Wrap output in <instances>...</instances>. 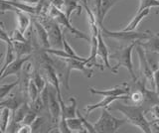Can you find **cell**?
<instances>
[{
    "label": "cell",
    "instance_id": "1",
    "mask_svg": "<svg viewBox=\"0 0 159 133\" xmlns=\"http://www.w3.org/2000/svg\"><path fill=\"white\" fill-rule=\"evenodd\" d=\"M113 110H117L121 112L126 118V120L131 123L132 125L136 126L140 129V131L145 133H151L150 121L147 119L145 112L141 105L137 104H117L112 107Z\"/></svg>",
    "mask_w": 159,
    "mask_h": 133
},
{
    "label": "cell",
    "instance_id": "2",
    "mask_svg": "<svg viewBox=\"0 0 159 133\" xmlns=\"http://www.w3.org/2000/svg\"><path fill=\"white\" fill-rule=\"evenodd\" d=\"M136 43H130L128 46H123V47H119L116 48L112 53H111L109 58L111 60H116V64L111 68V72L113 73H117L119 68H125L127 72L129 73L132 82H135L137 81V78L134 73L133 70V64H132V52L133 49L135 48Z\"/></svg>",
    "mask_w": 159,
    "mask_h": 133
},
{
    "label": "cell",
    "instance_id": "3",
    "mask_svg": "<svg viewBox=\"0 0 159 133\" xmlns=\"http://www.w3.org/2000/svg\"><path fill=\"white\" fill-rule=\"evenodd\" d=\"M127 120L126 118H119L114 117L108 111V108H102L101 116L93 123L96 131L99 133H113L116 132L119 127L123 125Z\"/></svg>",
    "mask_w": 159,
    "mask_h": 133
},
{
    "label": "cell",
    "instance_id": "4",
    "mask_svg": "<svg viewBox=\"0 0 159 133\" xmlns=\"http://www.w3.org/2000/svg\"><path fill=\"white\" fill-rule=\"evenodd\" d=\"M38 20L41 22L44 27L46 28L49 35V41L51 48L55 49H64L63 37L64 32L61 30V25L51 16H37Z\"/></svg>",
    "mask_w": 159,
    "mask_h": 133
},
{
    "label": "cell",
    "instance_id": "5",
    "mask_svg": "<svg viewBox=\"0 0 159 133\" xmlns=\"http://www.w3.org/2000/svg\"><path fill=\"white\" fill-rule=\"evenodd\" d=\"M102 29V35L104 37L114 39L116 41L121 42H128V43H137L138 41H142L147 39L151 35L150 31L146 32H135V31H109L103 26H99Z\"/></svg>",
    "mask_w": 159,
    "mask_h": 133
},
{
    "label": "cell",
    "instance_id": "6",
    "mask_svg": "<svg viewBox=\"0 0 159 133\" xmlns=\"http://www.w3.org/2000/svg\"><path fill=\"white\" fill-rule=\"evenodd\" d=\"M49 16L54 18L55 20L60 24V25L63 26L65 29H67V30H69L75 38L84 39V40H87L89 42H91V37L88 36V34L80 31L77 28H75L72 24L70 23V18L67 17L65 12L60 10V9H58L57 7H55L54 5H51V7H50Z\"/></svg>",
    "mask_w": 159,
    "mask_h": 133
},
{
    "label": "cell",
    "instance_id": "7",
    "mask_svg": "<svg viewBox=\"0 0 159 133\" xmlns=\"http://www.w3.org/2000/svg\"><path fill=\"white\" fill-rule=\"evenodd\" d=\"M49 111L52 118V123L56 129H58L59 121L62 115V107L59 101L56 88L49 83Z\"/></svg>",
    "mask_w": 159,
    "mask_h": 133
},
{
    "label": "cell",
    "instance_id": "8",
    "mask_svg": "<svg viewBox=\"0 0 159 133\" xmlns=\"http://www.w3.org/2000/svg\"><path fill=\"white\" fill-rule=\"evenodd\" d=\"M135 50L137 53V56L139 59V69H140V73L141 75L144 77V80L148 81V82H151L152 83V87L154 90V82H153V70L149 64L148 60H147V57H146V52L145 50L140 46L136 44L135 46Z\"/></svg>",
    "mask_w": 159,
    "mask_h": 133
},
{
    "label": "cell",
    "instance_id": "9",
    "mask_svg": "<svg viewBox=\"0 0 159 133\" xmlns=\"http://www.w3.org/2000/svg\"><path fill=\"white\" fill-rule=\"evenodd\" d=\"M130 86L127 85L126 82H122L121 85H118L108 90H97L93 86H89V91L93 95H103V96H121V95H127L130 93Z\"/></svg>",
    "mask_w": 159,
    "mask_h": 133
},
{
    "label": "cell",
    "instance_id": "10",
    "mask_svg": "<svg viewBox=\"0 0 159 133\" xmlns=\"http://www.w3.org/2000/svg\"><path fill=\"white\" fill-rule=\"evenodd\" d=\"M32 57H33V54L32 55H28V56L17 57L6 69H5V71L2 73H0V80L3 81L4 78H7L8 76H13V75L18 77L20 75V73H21L24 65L28 61L31 60Z\"/></svg>",
    "mask_w": 159,
    "mask_h": 133
},
{
    "label": "cell",
    "instance_id": "11",
    "mask_svg": "<svg viewBox=\"0 0 159 133\" xmlns=\"http://www.w3.org/2000/svg\"><path fill=\"white\" fill-rule=\"evenodd\" d=\"M116 100H129V95H121V96H104L102 100H101L98 103H94V104H88L84 107V112H86V115L89 116L91 113L98 109V108H108L109 105L113 103Z\"/></svg>",
    "mask_w": 159,
    "mask_h": 133
},
{
    "label": "cell",
    "instance_id": "12",
    "mask_svg": "<svg viewBox=\"0 0 159 133\" xmlns=\"http://www.w3.org/2000/svg\"><path fill=\"white\" fill-rule=\"evenodd\" d=\"M25 101H27L24 98L23 95L20 91L14 93V95H10L9 97H5L0 101V107H8L10 108L13 112L18 109V108L21 106Z\"/></svg>",
    "mask_w": 159,
    "mask_h": 133
},
{
    "label": "cell",
    "instance_id": "13",
    "mask_svg": "<svg viewBox=\"0 0 159 133\" xmlns=\"http://www.w3.org/2000/svg\"><path fill=\"white\" fill-rule=\"evenodd\" d=\"M103 35H102V29H99V32H98V56L102 59V61L103 63V65L106 66L107 69L111 70L112 66H111L109 64V51H108V48L107 46V44L104 43L103 40Z\"/></svg>",
    "mask_w": 159,
    "mask_h": 133
},
{
    "label": "cell",
    "instance_id": "14",
    "mask_svg": "<svg viewBox=\"0 0 159 133\" xmlns=\"http://www.w3.org/2000/svg\"><path fill=\"white\" fill-rule=\"evenodd\" d=\"M33 25H34V28H35V32H36L38 43L40 44V46H41L42 48H44V49L51 48V45H50V41H49L48 32L46 30V28L44 27L43 24L40 22L39 20L34 19V20H33Z\"/></svg>",
    "mask_w": 159,
    "mask_h": 133
},
{
    "label": "cell",
    "instance_id": "15",
    "mask_svg": "<svg viewBox=\"0 0 159 133\" xmlns=\"http://www.w3.org/2000/svg\"><path fill=\"white\" fill-rule=\"evenodd\" d=\"M11 11H13L15 13V15H16L17 28L22 33L25 34V32H26L28 30V28L30 27V24H31V18H30V15H31V14L21 11L20 9H17L15 7L12 8Z\"/></svg>",
    "mask_w": 159,
    "mask_h": 133
},
{
    "label": "cell",
    "instance_id": "16",
    "mask_svg": "<svg viewBox=\"0 0 159 133\" xmlns=\"http://www.w3.org/2000/svg\"><path fill=\"white\" fill-rule=\"evenodd\" d=\"M136 44L140 45L145 52L157 53L159 54V35L158 34H151L147 39L142 41H138Z\"/></svg>",
    "mask_w": 159,
    "mask_h": 133
},
{
    "label": "cell",
    "instance_id": "17",
    "mask_svg": "<svg viewBox=\"0 0 159 133\" xmlns=\"http://www.w3.org/2000/svg\"><path fill=\"white\" fill-rule=\"evenodd\" d=\"M59 101L61 103V107H62V113L66 116L67 118H71V117H77V100L75 97H70L69 101L71 102L70 105H66L62 98V95H58Z\"/></svg>",
    "mask_w": 159,
    "mask_h": 133
},
{
    "label": "cell",
    "instance_id": "18",
    "mask_svg": "<svg viewBox=\"0 0 159 133\" xmlns=\"http://www.w3.org/2000/svg\"><path fill=\"white\" fill-rule=\"evenodd\" d=\"M13 47L17 57L32 55L35 50L34 44L30 40L27 42H13Z\"/></svg>",
    "mask_w": 159,
    "mask_h": 133
},
{
    "label": "cell",
    "instance_id": "19",
    "mask_svg": "<svg viewBox=\"0 0 159 133\" xmlns=\"http://www.w3.org/2000/svg\"><path fill=\"white\" fill-rule=\"evenodd\" d=\"M13 111L8 107H0V132L5 133L12 121Z\"/></svg>",
    "mask_w": 159,
    "mask_h": 133
},
{
    "label": "cell",
    "instance_id": "20",
    "mask_svg": "<svg viewBox=\"0 0 159 133\" xmlns=\"http://www.w3.org/2000/svg\"><path fill=\"white\" fill-rule=\"evenodd\" d=\"M149 13H150V8L144 9L142 12L136 13V15L132 18V20L129 22L127 25L122 29V30H124V31H135L136 28L139 25V23H140L145 17H147L149 15Z\"/></svg>",
    "mask_w": 159,
    "mask_h": 133
},
{
    "label": "cell",
    "instance_id": "21",
    "mask_svg": "<svg viewBox=\"0 0 159 133\" xmlns=\"http://www.w3.org/2000/svg\"><path fill=\"white\" fill-rule=\"evenodd\" d=\"M31 109V105H30L29 101H25L23 104L20 106L18 109H16L13 112V117L11 123L13 124H21L25 115L27 114V112Z\"/></svg>",
    "mask_w": 159,
    "mask_h": 133
},
{
    "label": "cell",
    "instance_id": "22",
    "mask_svg": "<svg viewBox=\"0 0 159 133\" xmlns=\"http://www.w3.org/2000/svg\"><path fill=\"white\" fill-rule=\"evenodd\" d=\"M118 0H102V7H101V12L97 16L99 26H102L103 21H104V17L107 16V14L108 13V11L113 7V5L116 4Z\"/></svg>",
    "mask_w": 159,
    "mask_h": 133
},
{
    "label": "cell",
    "instance_id": "23",
    "mask_svg": "<svg viewBox=\"0 0 159 133\" xmlns=\"http://www.w3.org/2000/svg\"><path fill=\"white\" fill-rule=\"evenodd\" d=\"M16 58H17V56H16V53H15L13 44H7L6 45V52H5V55H4L3 65H2L0 73H2L5 71V69H6Z\"/></svg>",
    "mask_w": 159,
    "mask_h": 133
},
{
    "label": "cell",
    "instance_id": "24",
    "mask_svg": "<svg viewBox=\"0 0 159 133\" xmlns=\"http://www.w3.org/2000/svg\"><path fill=\"white\" fill-rule=\"evenodd\" d=\"M68 125L70 127V129L72 130V133H87V129L84 128L82 120L80 118L77 117H71L67 118Z\"/></svg>",
    "mask_w": 159,
    "mask_h": 133
},
{
    "label": "cell",
    "instance_id": "25",
    "mask_svg": "<svg viewBox=\"0 0 159 133\" xmlns=\"http://www.w3.org/2000/svg\"><path fill=\"white\" fill-rule=\"evenodd\" d=\"M31 78L34 81V82L36 83L37 87L39 88L40 92H41L45 87L47 86V82L45 81V78L41 76V73H39L38 69H34L32 71V75H31Z\"/></svg>",
    "mask_w": 159,
    "mask_h": 133
},
{
    "label": "cell",
    "instance_id": "26",
    "mask_svg": "<svg viewBox=\"0 0 159 133\" xmlns=\"http://www.w3.org/2000/svg\"><path fill=\"white\" fill-rule=\"evenodd\" d=\"M18 86H19V78H17L16 81L11 82V83L0 86V100H3V98L6 97L8 95V93L12 90H14V87H16Z\"/></svg>",
    "mask_w": 159,
    "mask_h": 133
},
{
    "label": "cell",
    "instance_id": "27",
    "mask_svg": "<svg viewBox=\"0 0 159 133\" xmlns=\"http://www.w3.org/2000/svg\"><path fill=\"white\" fill-rule=\"evenodd\" d=\"M129 100H130L133 104L141 105L144 100V95L141 90L136 88L135 91L129 93Z\"/></svg>",
    "mask_w": 159,
    "mask_h": 133
},
{
    "label": "cell",
    "instance_id": "28",
    "mask_svg": "<svg viewBox=\"0 0 159 133\" xmlns=\"http://www.w3.org/2000/svg\"><path fill=\"white\" fill-rule=\"evenodd\" d=\"M28 95H29V102L31 103L32 101H34L36 98L40 95V91L37 87L36 83L34 82V81L31 78L29 83V87H28Z\"/></svg>",
    "mask_w": 159,
    "mask_h": 133
},
{
    "label": "cell",
    "instance_id": "29",
    "mask_svg": "<svg viewBox=\"0 0 159 133\" xmlns=\"http://www.w3.org/2000/svg\"><path fill=\"white\" fill-rule=\"evenodd\" d=\"M151 7H159V0H139V7L137 13L142 12L144 9Z\"/></svg>",
    "mask_w": 159,
    "mask_h": 133
},
{
    "label": "cell",
    "instance_id": "30",
    "mask_svg": "<svg viewBox=\"0 0 159 133\" xmlns=\"http://www.w3.org/2000/svg\"><path fill=\"white\" fill-rule=\"evenodd\" d=\"M77 116L80 118V119L82 120L83 124H84V128H86L88 132H89V133H94V132H97V131H96V128H94V124H93V123H91V122H89V121L87 119L86 117L83 116V115H82V113L80 112V110H79V109L77 110Z\"/></svg>",
    "mask_w": 159,
    "mask_h": 133
},
{
    "label": "cell",
    "instance_id": "31",
    "mask_svg": "<svg viewBox=\"0 0 159 133\" xmlns=\"http://www.w3.org/2000/svg\"><path fill=\"white\" fill-rule=\"evenodd\" d=\"M39 116V113L36 112L34 109H30L28 112H27V114L25 115L24 117V119L22 121V124H27V125H32V123L36 120V118Z\"/></svg>",
    "mask_w": 159,
    "mask_h": 133
},
{
    "label": "cell",
    "instance_id": "32",
    "mask_svg": "<svg viewBox=\"0 0 159 133\" xmlns=\"http://www.w3.org/2000/svg\"><path fill=\"white\" fill-rule=\"evenodd\" d=\"M58 132H61V133H72V130L70 129V127L68 125L67 117L65 116L63 113H62L61 119H60L59 124H58Z\"/></svg>",
    "mask_w": 159,
    "mask_h": 133
},
{
    "label": "cell",
    "instance_id": "33",
    "mask_svg": "<svg viewBox=\"0 0 159 133\" xmlns=\"http://www.w3.org/2000/svg\"><path fill=\"white\" fill-rule=\"evenodd\" d=\"M10 37H11V40L13 42H27L29 40V39L24 36V33H22L18 28L12 31Z\"/></svg>",
    "mask_w": 159,
    "mask_h": 133
},
{
    "label": "cell",
    "instance_id": "34",
    "mask_svg": "<svg viewBox=\"0 0 159 133\" xmlns=\"http://www.w3.org/2000/svg\"><path fill=\"white\" fill-rule=\"evenodd\" d=\"M0 39H1V41L4 42L5 44H13V41L11 40V37L8 35V33L5 31L4 29V25L3 23H1V31H0Z\"/></svg>",
    "mask_w": 159,
    "mask_h": 133
},
{
    "label": "cell",
    "instance_id": "35",
    "mask_svg": "<svg viewBox=\"0 0 159 133\" xmlns=\"http://www.w3.org/2000/svg\"><path fill=\"white\" fill-rule=\"evenodd\" d=\"M148 113L151 115L152 120L159 118V104H155V105L151 106V107L149 108V109L145 112V115L148 114Z\"/></svg>",
    "mask_w": 159,
    "mask_h": 133
},
{
    "label": "cell",
    "instance_id": "36",
    "mask_svg": "<svg viewBox=\"0 0 159 133\" xmlns=\"http://www.w3.org/2000/svg\"><path fill=\"white\" fill-rule=\"evenodd\" d=\"M153 82H154V90L158 92L159 91V69L153 72Z\"/></svg>",
    "mask_w": 159,
    "mask_h": 133
},
{
    "label": "cell",
    "instance_id": "37",
    "mask_svg": "<svg viewBox=\"0 0 159 133\" xmlns=\"http://www.w3.org/2000/svg\"><path fill=\"white\" fill-rule=\"evenodd\" d=\"M52 5L55 7H57L60 10H62L64 12V6H65V0H50Z\"/></svg>",
    "mask_w": 159,
    "mask_h": 133
},
{
    "label": "cell",
    "instance_id": "38",
    "mask_svg": "<svg viewBox=\"0 0 159 133\" xmlns=\"http://www.w3.org/2000/svg\"><path fill=\"white\" fill-rule=\"evenodd\" d=\"M32 132V128L31 125H27V124H21L20 128L18 129L17 133H31Z\"/></svg>",
    "mask_w": 159,
    "mask_h": 133
},
{
    "label": "cell",
    "instance_id": "39",
    "mask_svg": "<svg viewBox=\"0 0 159 133\" xmlns=\"http://www.w3.org/2000/svg\"><path fill=\"white\" fill-rule=\"evenodd\" d=\"M17 1H21V2H24V3H27V4H30V5H37L40 0H17Z\"/></svg>",
    "mask_w": 159,
    "mask_h": 133
},
{
    "label": "cell",
    "instance_id": "40",
    "mask_svg": "<svg viewBox=\"0 0 159 133\" xmlns=\"http://www.w3.org/2000/svg\"><path fill=\"white\" fill-rule=\"evenodd\" d=\"M158 66H159V59H158Z\"/></svg>",
    "mask_w": 159,
    "mask_h": 133
},
{
    "label": "cell",
    "instance_id": "41",
    "mask_svg": "<svg viewBox=\"0 0 159 133\" xmlns=\"http://www.w3.org/2000/svg\"><path fill=\"white\" fill-rule=\"evenodd\" d=\"M7 1H11V0H7Z\"/></svg>",
    "mask_w": 159,
    "mask_h": 133
},
{
    "label": "cell",
    "instance_id": "42",
    "mask_svg": "<svg viewBox=\"0 0 159 133\" xmlns=\"http://www.w3.org/2000/svg\"><path fill=\"white\" fill-rule=\"evenodd\" d=\"M157 34H158V35H159V33H157Z\"/></svg>",
    "mask_w": 159,
    "mask_h": 133
},
{
    "label": "cell",
    "instance_id": "43",
    "mask_svg": "<svg viewBox=\"0 0 159 133\" xmlns=\"http://www.w3.org/2000/svg\"><path fill=\"white\" fill-rule=\"evenodd\" d=\"M158 95H159V91H158Z\"/></svg>",
    "mask_w": 159,
    "mask_h": 133
}]
</instances>
